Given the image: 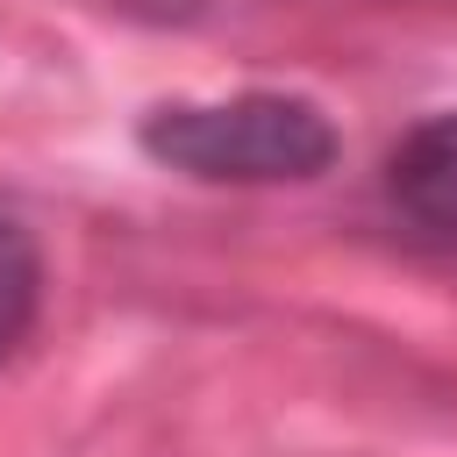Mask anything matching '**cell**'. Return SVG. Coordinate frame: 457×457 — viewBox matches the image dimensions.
I'll return each instance as SVG.
<instances>
[{"mask_svg": "<svg viewBox=\"0 0 457 457\" xmlns=\"http://www.w3.org/2000/svg\"><path fill=\"white\" fill-rule=\"evenodd\" d=\"M136 143L200 186H307L336 164V121L300 93L164 100L136 121Z\"/></svg>", "mask_w": 457, "mask_h": 457, "instance_id": "6da1fadb", "label": "cell"}, {"mask_svg": "<svg viewBox=\"0 0 457 457\" xmlns=\"http://www.w3.org/2000/svg\"><path fill=\"white\" fill-rule=\"evenodd\" d=\"M386 193H393V207H400L421 236L457 243V107L414 121V129L393 143V157H386Z\"/></svg>", "mask_w": 457, "mask_h": 457, "instance_id": "7a4b0ae2", "label": "cell"}, {"mask_svg": "<svg viewBox=\"0 0 457 457\" xmlns=\"http://www.w3.org/2000/svg\"><path fill=\"white\" fill-rule=\"evenodd\" d=\"M36 300H43V250H36V236L21 221L0 214V357L29 336Z\"/></svg>", "mask_w": 457, "mask_h": 457, "instance_id": "3957f363", "label": "cell"}, {"mask_svg": "<svg viewBox=\"0 0 457 457\" xmlns=\"http://www.w3.org/2000/svg\"><path fill=\"white\" fill-rule=\"evenodd\" d=\"M100 7L136 14V21H200V14H214L221 0H100Z\"/></svg>", "mask_w": 457, "mask_h": 457, "instance_id": "277c9868", "label": "cell"}]
</instances>
